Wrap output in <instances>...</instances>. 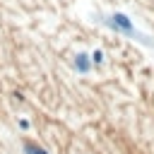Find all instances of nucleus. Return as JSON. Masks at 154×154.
<instances>
[{
  "label": "nucleus",
  "instance_id": "f257e3e1",
  "mask_svg": "<svg viewBox=\"0 0 154 154\" xmlns=\"http://www.w3.org/2000/svg\"><path fill=\"white\" fill-rule=\"evenodd\" d=\"M111 19H113V22H111V26H113V29H118V31H123V34H128V36H135V38H137V31L132 29V24H130V19H128L125 14H113Z\"/></svg>",
  "mask_w": 154,
  "mask_h": 154
},
{
  "label": "nucleus",
  "instance_id": "f03ea898",
  "mask_svg": "<svg viewBox=\"0 0 154 154\" xmlns=\"http://www.w3.org/2000/svg\"><path fill=\"white\" fill-rule=\"evenodd\" d=\"M94 63H101V51H94Z\"/></svg>",
  "mask_w": 154,
  "mask_h": 154
}]
</instances>
